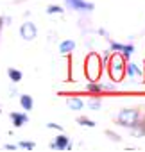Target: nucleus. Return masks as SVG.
<instances>
[{
    "label": "nucleus",
    "instance_id": "nucleus-1",
    "mask_svg": "<svg viewBox=\"0 0 145 152\" xmlns=\"http://www.w3.org/2000/svg\"><path fill=\"white\" fill-rule=\"evenodd\" d=\"M140 111L138 109H122L118 113V124L124 127H134L138 124Z\"/></svg>",
    "mask_w": 145,
    "mask_h": 152
},
{
    "label": "nucleus",
    "instance_id": "nucleus-2",
    "mask_svg": "<svg viewBox=\"0 0 145 152\" xmlns=\"http://www.w3.org/2000/svg\"><path fill=\"white\" fill-rule=\"evenodd\" d=\"M109 72H111V77L115 81H120L124 77V72H125V63L120 56H113L109 61Z\"/></svg>",
    "mask_w": 145,
    "mask_h": 152
},
{
    "label": "nucleus",
    "instance_id": "nucleus-3",
    "mask_svg": "<svg viewBox=\"0 0 145 152\" xmlns=\"http://www.w3.org/2000/svg\"><path fill=\"white\" fill-rule=\"evenodd\" d=\"M86 73H88V77L92 81H95L99 75H100V61L95 54H92L86 61Z\"/></svg>",
    "mask_w": 145,
    "mask_h": 152
},
{
    "label": "nucleus",
    "instance_id": "nucleus-4",
    "mask_svg": "<svg viewBox=\"0 0 145 152\" xmlns=\"http://www.w3.org/2000/svg\"><path fill=\"white\" fill-rule=\"evenodd\" d=\"M36 34H38V31H36V25L32 23V22H25L22 27H20V36L23 38V39H34L36 38Z\"/></svg>",
    "mask_w": 145,
    "mask_h": 152
},
{
    "label": "nucleus",
    "instance_id": "nucleus-5",
    "mask_svg": "<svg viewBox=\"0 0 145 152\" xmlns=\"http://www.w3.org/2000/svg\"><path fill=\"white\" fill-rule=\"evenodd\" d=\"M70 9H79V11H92L93 4H88L84 0H64Z\"/></svg>",
    "mask_w": 145,
    "mask_h": 152
},
{
    "label": "nucleus",
    "instance_id": "nucleus-6",
    "mask_svg": "<svg viewBox=\"0 0 145 152\" xmlns=\"http://www.w3.org/2000/svg\"><path fill=\"white\" fill-rule=\"evenodd\" d=\"M68 147H70V141H68L66 136H57L56 141L52 143V148H57V150H64V148H68Z\"/></svg>",
    "mask_w": 145,
    "mask_h": 152
},
{
    "label": "nucleus",
    "instance_id": "nucleus-7",
    "mask_svg": "<svg viewBox=\"0 0 145 152\" xmlns=\"http://www.w3.org/2000/svg\"><path fill=\"white\" fill-rule=\"evenodd\" d=\"M74 48H75V41H74V39H66V41H63V43L59 45V52H61V54H70Z\"/></svg>",
    "mask_w": 145,
    "mask_h": 152
},
{
    "label": "nucleus",
    "instance_id": "nucleus-8",
    "mask_svg": "<svg viewBox=\"0 0 145 152\" xmlns=\"http://www.w3.org/2000/svg\"><path fill=\"white\" fill-rule=\"evenodd\" d=\"M11 118H13L15 127H22L23 124H27V115H22V113H11Z\"/></svg>",
    "mask_w": 145,
    "mask_h": 152
},
{
    "label": "nucleus",
    "instance_id": "nucleus-9",
    "mask_svg": "<svg viewBox=\"0 0 145 152\" xmlns=\"http://www.w3.org/2000/svg\"><path fill=\"white\" fill-rule=\"evenodd\" d=\"M66 104H68V107H70V109H74V111H79V109H83V107H84V102H83L81 99H68V100H66Z\"/></svg>",
    "mask_w": 145,
    "mask_h": 152
},
{
    "label": "nucleus",
    "instance_id": "nucleus-10",
    "mask_svg": "<svg viewBox=\"0 0 145 152\" xmlns=\"http://www.w3.org/2000/svg\"><path fill=\"white\" fill-rule=\"evenodd\" d=\"M7 75H9V79H11L13 83H20L22 77H23L22 72H20V70H15V68H9V70H7Z\"/></svg>",
    "mask_w": 145,
    "mask_h": 152
},
{
    "label": "nucleus",
    "instance_id": "nucleus-11",
    "mask_svg": "<svg viewBox=\"0 0 145 152\" xmlns=\"http://www.w3.org/2000/svg\"><path fill=\"white\" fill-rule=\"evenodd\" d=\"M127 75H129V77H141V70H140L136 64L129 63V64H127Z\"/></svg>",
    "mask_w": 145,
    "mask_h": 152
},
{
    "label": "nucleus",
    "instance_id": "nucleus-12",
    "mask_svg": "<svg viewBox=\"0 0 145 152\" xmlns=\"http://www.w3.org/2000/svg\"><path fill=\"white\" fill-rule=\"evenodd\" d=\"M20 104H22L23 109L31 111V109H32V99H31V95H22V97H20Z\"/></svg>",
    "mask_w": 145,
    "mask_h": 152
},
{
    "label": "nucleus",
    "instance_id": "nucleus-13",
    "mask_svg": "<svg viewBox=\"0 0 145 152\" xmlns=\"http://www.w3.org/2000/svg\"><path fill=\"white\" fill-rule=\"evenodd\" d=\"M133 50H134V47H133V45H124L120 52L124 54V57H127V59H129V57H131V54H133Z\"/></svg>",
    "mask_w": 145,
    "mask_h": 152
},
{
    "label": "nucleus",
    "instance_id": "nucleus-14",
    "mask_svg": "<svg viewBox=\"0 0 145 152\" xmlns=\"http://www.w3.org/2000/svg\"><path fill=\"white\" fill-rule=\"evenodd\" d=\"M47 13H48V15H54V13H63V7H59V6H48Z\"/></svg>",
    "mask_w": 145,
    "mask_h": 152
},
{
    "label": "nucleus",
    "instance_id": "nucleus-15",
    "mask_svg": "<svg viewBox=\"0 0 145 152\" xmlns=\"http://www.w3.org/2000/svg\"><path fill=\"white\" fill-rule=\"evenodd\" d=\"M81 125H86V127H95V122H92V120H88V118H79L77 120Z\"/></svg>",
    "mask_w": 145,
    "mask_h": 152
},
{
    "label": "nucleus",
    "instance_id": "nucleus-16",
    "mask_svg": "<svg viewBox=\"0 0 145 152\" xmlns=\"http://www.w3.org/2000/svg\"><path fill=\"white\" fill-rule=\"evenodd\" d=\"M88 90H90V91H97V93H99V91L102 90V86H100V84H95V83H92V84H88Z\"/></svg>",
    "mask_w": 145,
    "mask_h": 152
},
{
    "label": "nucleus",
    "instance_id": "nucleus-17",
    "mask_svg": "<svg viewBox=\"0 0 145 152\" xmlns=\"http://www.w3.org/2000/svg\"><path fill=\"white\" fill-rule=\"evenodd\" d=\"M20 147H25V148H34V143L32 141H22Z\"/></svg>",
    "mask_w": 145,
    "mask_h": 152
},
{
    "label": "nucleus",
    "instance_id": "nucleus-18",
    "mask_svg": "<svg viewBox=\"0 0 145 152\" xmlns=\"http://www.w3.org/2000/svg\"><path fill=\"white\" fill-rule=\"evenodd\" d=\"M122 47H124V45H118V43H111V48H113V50H122Z\"/></svg>",
    "mask_w": 145,
    "mask_h": 152
},
{
    "label": "nucleus",
    "instance_id": "nucleus-19",
    "mask_svg": "<svg viewBox=\"0 0 145 152\" xmlns=\"http://www.w3.org/2000/svg\"><path fill=\"white\" fill-rule=\"evenodd\" d=\"M92 107H100V102H92Z\"/></svg>",
    "mask_w": 145,
    "mask_h": 152
},
{
    "label": "nucleus",
    "instance_id": "nucleus-20",
    "mask_svg": "<svg viewBox=\"0 0 145 152\" xmlns=\"http://www.w3.org/2000/svg\"><path fill=\"white\" fill-rule=\"evenodd\" d=\"M0 29H2V18H0Z\"/></svg>",
    "mask_w": 145,
    "mask_h": 152
}]
</instances>
